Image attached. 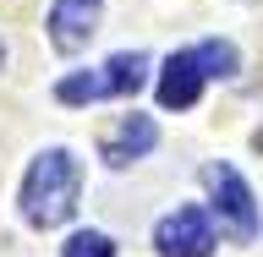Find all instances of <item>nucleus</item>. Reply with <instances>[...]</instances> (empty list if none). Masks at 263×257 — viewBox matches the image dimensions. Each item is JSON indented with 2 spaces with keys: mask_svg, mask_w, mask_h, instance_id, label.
Listing matches in <instances>:
<instances>
[{
  "mask_svg": "<svg viewBox=\"0 0 263 257\" xmlns=\"http://www.w3.org/2000/svg\"><path fill=\"white\" fill-rule=\"evenodd\" d=\"M77 197H82V164L71 159V148H44L22 181V219L39 230H55L77 213Z\"/></svg>",
  "mask_w": 263,
  "mask_h": 257,
  "instance_id": "f257e3e1",
  "label": "nucleus"
},
{
  "mask_svg": "<svg viewBox=\"0 0 263 257\" xmlns=\"http://www.w3.org/2000/svg\"><path fill=\"white\" fill-rule=\"evenodd\" d=\"M61 257H115V241L104 230H77V235L61 246Z\"/></svg>",
  "mask_w": 263,
  "mask_h": 257,
  "instance_id": "1a4fd4ad",
  "label": "nucleus"
},
{
  "mask_svg": "<svg viewBox=\"0 0 263 257\" xmlns=\"http://www.w3.org/2000/svg\"><path fill=\"white\" fill-rule=\"evenodd\" d=\"M192 55H197V66H203V77H236V66H241L236 44H225V38H209V44H197Z\"/></svg>",
  "mask_w": 263,
  "mask_h": 257,
  "instance_id": "6e6552de",
  "label": "nucleus"
},
{
  "mask_svg": "<svg viewBox=\"0 0 263 257\" xmlns=\"http://www.w3.org/2000/svg\"><path fill=\"white\" fill-rule=\"evenodd\" d=\"M0 66H6V44H0Z\"/></svg>",
  "mask_w": 263,
  "mask_h": 257,
  "instance_id": "9d476101",
  "label": "nucleus"
},
{
  "mask_svg": "<svg viewBox=\"0 0 263 257\" xmlns=\"http://www.w3.org/2000/svg\"><path fill=\"white\" fill-rule=\"evenodd\" d=\"M154 143H159V126H154L148 115H126V121H121V126L99 143V159L110 164V170H126L132 159L154 153Z\"/></svg>",
  "mask_w": 263,
  "mask_h": 257,
  "instance_id": "423d86ee",
  "label": "nucleus"
},
{
  "mask_svg": "<svg viewBox=\"0 0 263 257\" xmlns=\"http://www.w3.org/2000/svg\"><path fill=\"white\" fill-rule=\"evenodd\" d=\"M154 246L159 257H209L214 252V225L203 208H176L164 213L159 230H154Z\"/></svg>",
  "mask_w": 263,
  "mask_h": 257,
  "instance_id": "20e7f679",
  "label": "nucleus"
},
{
  "mask_svg": "<svg viewBox=\"0 0 263 257\" xmlns=\"http://www.w3.org/2000/svg\"><path fill=\"white\" fill-rule=\"evenodd\" d=\"M203 186H209V197H214L209 208L219 213V230H225L230 241H258L263 219H258V197L241 181V170L225 164V159H214V164H203Z\"/></svg>",
  "mask_w": 263,
  "mask_h": 257,
  "instance_id": "7ed1b4c3",
  "label": "nucleus"
},
{
  "mask_svg": "<svg viewBox=\"0 0 263 257\" xmlns=\"http://www.w3.org/2000/svg\"><path fill=\"white\" fill-rule=\"evenodd\" d=\"M148 77V55L126 49V55H110L99 71H71V77L55 82V98L61 104H99V98H126L137 93Z\"/></svg>",
  "mask_w": 263,
  "mask_h": 257,
  "instance_id": "f03ea898",
  "label": "nucleus"
},
{
  "mask_svg": "<svg viewBox=\"0 0 263 257\" xmlns=\"http://www.w3.org/2000/svg\"><path fill=\"white\" fill-rule=\"evenodd\" d=\"M203 66H197V55L192 49H176L170 61H164V71H159V104L164 110H192L197 104V93H203Z\"/></svg>",
  "mask_w": 263,
  "mask_h": 257,
  "instance_id": "0eeeda50",
  "label": "nucleus"
},
{
  "mask_svg": "<svg viewBox=\"0 0 263 257\" xmlns=\"http://www.w3.org/2000/svg\"><path fill=\"white\" fill-rule=\"evenodd\" d=\"M99 11H104V0H49V44L61 49V55H77L99 28Z\"/></svg>",
  "mask_w": 263,
  "mask_h": 257,
  "instance_id": "39448f33",
  "label": "nucleus"
}]
</instances>
